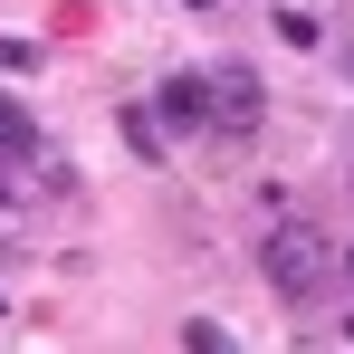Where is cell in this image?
Listing matches in <instances>:
<instances>
[{"instance_id":"cell-7","label":"cell","mask_w":354,"mask_h":354,"mask_svg":"<svg viewBox=\"0 0 354 354\" xmlns=\"http://www.w3.org/2000/svg\"><path fill=\"white\" fill-rule=\"evenodd\" d=\"M345 268H354V249H345Z\"/></svg>"},{"instance_id":"cell-5","label":"cell","mask_w":354,"mask_h":354,"mask_svg":"<svg viewBox=\"0 0 354 354\" xmlns=\"http://www.w3.org/2000/svg\"><path fill=\"white\" fill-rule=\"evenodd\" d=\"M0 67H39V48L29 39H0Z\"/></svg>"},{"instance_id":"cell-1","label":"cell","mask_w":354,"mask_h":354,"mask_svg":"<svg viewBox=\"0 0 354 354\" xmlns=\"http://www.w3.org/2000/svg\"><path fill=\"white\" fill-rule=\"evenodd\" d=\"M326 268H335L326 230H306V221H288V211H268V230H259V278L288 297V306H306V297L326 288Z\"/></svg>"},{"instance_id":"cell-4","label":"cell","mask_w":354,"mask_h":354,"mask_svg":"<svg viewBox=\"0 0 354 354\" xmlns=\"http://www.w3.org/2000/svg\"><path fill=\"white\" fill-rule=\"evenodd\" d=\"M0 163H29V115L0 96Z\"/></svg>"},{"instance_id":"cell-6","label":"cell","mask_w":354,"mask_h":354,"mask_svg":"<svg viewBox=\"0 0 354 354\" xmlns=\"http://www.w3.org/2000/svg\"><path fill=\"white\" fill-rule=\"evenodd\" d=\"M192 10H211V0H192Z\"/></svg>"},{"instance_id":"cell-2","label":"cell","mask_w":354,"mask_h":354,"mask_svg":"<svg viewBox=\"0 0 354 354\" xmlns=\"http://www.w3.org/2000/svg\"><path fill=\"white\" fill-rule=\"evenodd\" d=\"M153 115H163V134H211V124H221V106H211V77H201V67L163 77V86H153Z\"/></svg>"},{"instance_id":"cell-3","label":"cell","mask_w":354,"mask_h":354,"mask_svg":"<svg viewBox=\"0 0 354 354\" xmlns=\"http://www.w3.org/2000/svg\"><path fill=\"white\" fill-rule=\"evenodd\" d=\"M211 106H221V124L211 134H259V115H268V86H259V67H211Z\"/></svg>"}]
</instances>
